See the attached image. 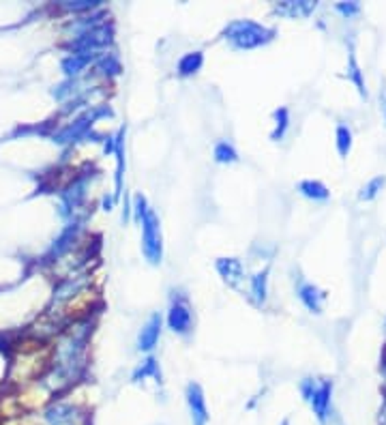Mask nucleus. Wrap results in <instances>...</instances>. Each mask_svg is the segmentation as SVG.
<instances>
[{
    "label": "nucleus",
    "mask_w": 386,
    "mask_h": 425,
    "mask_svg": "<svg viewBox=\"0 0 386 425\" xmlns=\"http://www.w3.org/2000/svg\"><path fill=\"white\" fill-rule=\"evenodd\" d=\"M159 333H161V316L152 314L150 320L146 322V326L142 329L140 337H138V348L140 350H152L155 344L159 342Z\"/></svg>",
    "instance_id": "0eeeda50"
},
{
    "label": "nucleus",
    "mask_w": 386,
    "mask_h": 425,
    "mask_svg": "<svg viewBox=\"0 0 386 425\" xmlns=\"http://www.w3.org/2000/svg\"><path fill=\"white\" fill-rule=\"evenodd\" d=\"M275 120H277V127H275V132H273V140H281L283 136H285V129H287V110L285 108H281V110H277L275 112Z\"/></svg>",
    "instance_id": "f3484780"
},
{
    "label": "nucleus",
    "mask_w": 386,
    "mask_h": 425,
    "mask_svg": "<svg viewBox=\"0 0 386 425\" xmlns=\"http://www.w3.org/2000/svg\"><path fill=\"white\" fill-rule=\"evenodd\" d=\"M202 62H204V56H202L200 52H189V54H185V56L178 60V74H180V76L196 74V71H200Z\"/></svg>",
    "instance_id": "9d476101"
},
{
    "label": "nucleus",
    "mask_w": 386,
    "mask_h": 425,
    "mask_svg": "<svg viewBox=\"0 0 386 425\" xmlns=\"http://www.w3.org/2000/svg\"><path fill=\"white\" fill-rule=\"evenodd\" d=\"M168 324H170V329L174 333H180V335L189 333V329H191V312H189L187 303H183V301H174L172 303L170 316H168Z\"/></svg>",
    "instance_id": "39448f33"
},
{
    "label": "nucleus",
    "mask_w": 386,
    "mask_h": 425,
    "mask_svg": "<svg viewBox=\"0 0 386 425\" xmlns=\"http://www.w3.org/2000/svg\"><path fill=\"white\" fill-rule=\"evenodd\" d=\"M343 15H352V13H357L359 11V5H339L337 7Z\"/></svg>",
    "instance_id": "6ab92c4d"
},
{
    "label": "nucleus",
    "mask_w": 386,
    "mask_h": 425,
    "mask_svg": "<svg viewBox=\"0 0 386 425\" xmlns=\"http://www.w3.org/2000/svg\"><path fill=\"white\" fill-rule=\"evenodd\" d=\"M382 185H384V179L382 176H378V179H373L365 189H363V193H361V200H371L373 195L382 189Z\"/></svg>",
    "instance_id": "a211bd4d"
},
{
    "label": "nucleus",
    "mask_w": 386,
    "mask_h": 425,
    "mask_svg": "<svg viewBox=\"0 0 386 425\" xmlns=\"http://www.w3.org/2000/svg\"><path fill=\"white\" fill-rule=\"evenodd\" d=\"M215 159H217L219 163H234V161L238 159V155H236V151H234L232 144L219 142V144L215 146Z\"/></svg>",
    "instance_id": "2eb2a0df"
},
{
    "label": "nucleus",
    "mask_w": 386,
    "mask_h": 425,
    "mask_svg": "<svg viewBox=\"0 0 386 425\" xmlns=\"http://www.w3.org/2000/svg\"><path fill=\"white\" fill-rule=\"evenodd\" d=\"M148 376L157 378V382L161 380V374H159V368H157L155 358H146V361L134 372V382H142V380H146Z\"/></svg>",
    "instance_id": "4468645a"
},
{
    "label": "nucleus",
    "mask_w": 386,
    "mask_h": 425,
    "mask_svg": "<svg viewBox=\"0 0 386 425\" xmlns=\"http://www.w3.org/2000/svg\"><path fill=\"white\" fill-rule=\"evenodd\" d=\"M45 421L50 425H73L76 423V410L69 406H54L45 412Z\"/></svg>",
    "instance_id": "1a4fd4ad"
},
{
    "label": "nucleus",
    "mask_w": 386,
    "mask_h": 425,
    "mask_svg": "<svg viewBox=\"0 0 386 425\" xmlns=\"http://www.w3.org/2000/svg\"><path fill=\"white\" fill-rule=\"evenodd\" d=\"M187 406H189V414H191V423L193 425H208L210 414L206 408V398L204 391L198 382L187 384Z\"/></svg>",
    "instance_id": "7ed1b4c3"
},
{
    "label": "nucleus",
    "mask_w": 386,
    "mask_h": 425,
    "mask_svg": "<svg viewBox=\"0 0 386 425\" xmlns=\"http://www.w3.org/2000/svg\"><path fill=\"white\" fill-rule=\"evenodd\" d=\"M217 269L230 286H238L245 279L243 265H241V260H236V258H219L217 260Z\"/></svg>",
    "instance_id": "423d86ee"
},
{
    "label": "nucleus",
    "mask_w": 386,
    "mask_h": 425,
    "mask_svg": "<svg viewBox=\"0 0 386 425\" xmlns=\"http://www.w3.org/2000/svg\"><path fill=\"white\" fill-rule=\"evenodd\" d=\"M384 110H386V104H384Z\"/></svg>",
    "instance_id": "412c9836"
},
{
    "label": "nucleus",
    "mask_w": 386,
    "mask_h": 425,
    "mask_svg": "<svg viewBox=\"0 0 386 425\" xmlns=\"http://www.w3.org/2000/svg\"><path fill=\"white\" fill-rule=\"evenodd\" d=\"M315 9V3H283L277 7V13L290 18H307Z\"/></svg>",
    "instance_id": "9b49d317"
},
{
    "label": "nucleus",
    "mask_w": 386,
    "mask_h": 425,
    "mask_svg": "<svg viewBox=\"0 0 386 425\" xmlns=\"http://www.w3.org/2000/svg\"><path fill=\"white\" fill-rule=\"evenodd\" d=\"M380 423L386 425V402H384V406H382V410H380Z\"/></svg>",
    "instance_id": "aec40b11"
},
{
    "label": "nucleus",
    "mask_w": 386,
    "mask_h": 425,
    "mask_svg": "<svg viewBox=\"0 0 386 425\" xmlns=\"http://www.w3.org/2000/svg\"><path fill=\"white\" fill-rule=\"evenodd\" d=\"M299 189L303 195H307V198H311V200H327L329 198V189L320 181H303L299 185Z\"/></svg>",
    "instance_id": "ddd939ff"
},
{
    "label": "nucleus",
    "mask_w": 386,
    "mask_h": 425,
    "mask_svg": "<svg viewBox=\"0 0 386 425\" xmlns=\"http://www.w3.org/2000/svg\"><path fill=\"white\" fill-rule=\"evenodd\" d=\"M275 37V30L255 24L251 20H238L225 28V39H228L238 50H251L269 43Z\"/></svg>",
    "instance_id": "f257e3e1"
},
{
    "label": "nucleus",
    "mask_w": 386,
    "mask_h": 425,
    "mask_svg": "<svg viewBox=\"0 0 386 425\" xmlns=\"http://www.w3.org/2000/svg\"><path fill=\"white\" fill-rule=\"evenodd\" d=\"M299 299L305 303V307L313 314H320L322 312V301H324V294H322L315 286L311 284H303L299 288Z\"/></svg>",
    "instance_id": "6e6552de"
},
{
    "label": "nucleus",
    "mask_w": 386,
    "mask_h": 425,
    "mask_svg": "<svg viewBox=\"0 0 386 425\" xmlns=\"http://www.w3.org/2000/svg\"><path fill=\"white\" fill-rule=\"evenodd\" d=\"M331 396H333V382L327 380L322 384H315L311 398L307 400L309 406L313 408V414L317 417L320 423H324L329 419V412H331Z\"/></svg>",
    "instance_id": "20e7f679"
},
{
    "label": "nucleus",
    "mask_w": 386,
    "mask_h": 425,
    "mask_svg": "<svg viewBox=\"0 0 386 425\" xmlns=\"http://www.w3.org/2000/svg\"><path fill=\"white\" fill-rule=\"evenodd\" d=\"M350 146H352V132L345 125H339L337 127V151H339V155L345 157L350 153Z\"/></svg>",
    "instance_id": "dca6fc26"
},
{
    "label": "nucleus",
    "mask_w": 386,
    "mask_h": 425,
    "mask_svg": "<svg viewBox=\"0 0 386 425\" xmlns=\"http://www.w3.org/2000/svg\"><path fill=\"white\" fill-rule=\"evenodd\" d=\"M266 286H269V269H264L262 273L251 277V292H253L257 305H262L266 301Z\"/></svg>",
    "instance_id": "f8f14e48"
},
{
    "label": "nucleus",
    "mask_w": 386,
    "mask_h": 425,
    "mask_svg": "<svg viewBox=\"0 0 386 425\" xmlns=\"http://www.w3.org/2000/svg\"><path fill=\"white\" fill-rule=\"evenodd\" d=\"M142 249L144 256L148 258L150 265H159L161 258H164V243H161V228H159V219L157 215L148 209L142 219Z\"/></svg>",
    "instance_id": "f03ea898"
}]
</instances>
